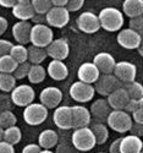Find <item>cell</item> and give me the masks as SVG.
Instances as JSON below:
<instances>
[{"mask_svg": "<svg viewBox=\"0 0 143 153\" xmlns=\"http://www.w3.org/2000/svg\"><path fill=\"white\" fill-rule=\"evenodd\" d=\"M99 22H100V28L105 30L108 32H118L121 31V27L124 26V14L119 9L108 6L100 10L98 14Z\"/></svg>", "mask_w": 143, "mask_h": 153, "instance_id": "1", "label": "cell"}, {"mask_svg": "<svg viewBox=\"0 0 143 153\" xmlns=\"http://www.w3.org/2000/svg\"><path fill=\"white\" fill-rule=\"evenodd\" d=\"M133 124L131 114L126 113L125 110H111L107 119V125L111 130L119 134L130 132V129Z\"/></svg>", "mask_w": 143, "mask_h": 153, "instance_id": "2", "label": "cell"}, {"mask_svg": "<svg viewBox=\"0 0 143 153\" xmlns=\"http://www.w3.org/2000/svg\"><path fill=\"white\" fill-rule=\"evenodd\" d=\"M72 145L77 151L81 152H88L92 151L96 145L97 140L93 134V131L90 130V127H83V129H77L72 134Z\"/></svg>", "mask_w": 143, "mask_h": 153, "instance_id": "3", "label": "cell"}, {"mask_svg": "<svg viewBox=\"0 0 143 153\" xmlns=\"http://www.w3.org/2000/svg\"><path fill=\"white\" fill-rule=\"evenodd\" d=\"M54 41V33L48 25H33L31 31V45L47 48Z\"/></svg>", "mask_w": 143, "mask_h": 153, "instance_id": "4", "label": "cell"}, {"mask_svg": "<svg viewBox=\"0 0 143 153\" xmlns=\"http://www.w3.org/2000/svg\"><path fill=\"white\" fill-rule=\"evenodd\" d=\"M12 103L17 107H23L26 108L27 105L34 103V98H36V92L32 88L31 85L23 83L19 85L14 88V91L10 93Z\"/></svg>", "mask_w": 143, "mask_h": 153, "instance_id": "5", "label": "cell"}, {"mask_svg": "<svg viewBox=\"0 0 143 153\" xmlns=\"http://www.w3.org/2000/svg\"><path fill=\"white\" fill-rule=\"evenodd\" d=\"M48 118V109L42 103H32L23 110V120L31 126L43 124Z\"/></svg>", "mask_w": 143, "mask_h": 153, "instance_id": "6", "label": "cell"}, {"mask_svg": "<svg viewBox=\"0 0 143 153\" xmlns=\"http://www.w3.org/2000/svg\"><path fill=\"white\" fill-rule=\"evenodd\" d=\"M70 97L77 103H87L93 99L96 90L93 85H88L81 81H76L70 87Z\"/></svg>", "mask_w": 143, "mask_h": 153, "instance_id": "7", "label": "cell"}, {"mask_svg": "<svg viewBox=\"0 0 143 153\" xmlns=\"http://www.w3.org/2000/svg\"><path fill=\"white\" fill-rule=\"evenodd\" d=\"M121 86L122 83L115 77L114 74L100 75L98 81L94 83V90H96V93L104 96V97H108L109 94H111L115 90H118Z\"/></svg>", "mask_w": 143, "mask_h": 153, "instance_id": "8", "label": "cell"}, {"mask_svg": "<svg viewBox=\"0 0 143 153\" xmlns=\"http://www.w3.org/2000/svg\"><path fill=\"white\" fill-rule=\"evenodd\" d=\"M77 27L87 34H93L100 30V22L97 14L92 11H84L77 17Z\"/></svg>", "mask_w": 143, "mask_h": 153, "instance_id": "9", "label": "cell"}, {"mask_svg": "<svg viewBox=\"0 0 143 153\" xmlns=\"http://www.w3.org/2000/svg\"><path fill=\"white\" fill-rule=\"evenodd\" d=\"M39 100L47 109H56L62 100V92L55 86H48L39 93Z\"/></svg>", "mask_w": 143, "mask_h": 153, "instance_id": "10", "label": "cell"}, {"mask_svg": "<svg viewBox=\"0 0 143 153\" xmlns=\"http://www.w3.org/2000/svg\"><path fill=\"white\" fill-rule=\"evenodd\" d=\"M114 75L121 83H128V82L136 81L137 68L131 61H125V60L119 61L116 62Z\"/></svg>", "mask_w": 143, "mask_h": 153, "instance_id": "11", "label": "cell"}, {"mask_svg": "<svg viewBox=\"0 0 143 153\" xmlns=\"http://www.w3.org/2000/svg\"><path fill=\"white\" fill-rule=\"evenodd\" d=\"M70 22V12L66 7H55L53 6L51 10L47 14V25L49 27L62 28Z\"/></svg>", "mask_w": 143, "mask_h": 153, "instance_id": "12", "label": "cell"}, {"mask_svg": "<svg viewBox=\"0 0 143 153\" xmlns=\"http://www.w3.org/2000/svg\"><path fill=\"white\" fill-rule=\"evenodd\" d=\"M47 54L53 60L64 61L70 54V45L65 38H58L54 39L47 48Z\"/></svg>", "mask_w": 143, "mask_h": 153, "instance_id": "13", "label": "cell"}, {"mask_svg": "<svg viewBox=\"0 0 143 153\" xmlns=\"http://www.w3.org/2000/svg\"><path fill=\"white\" fill-rule=\"evenodd\" d=\"M142 38L143 37L141 34L132 31L131 28H124L119 31L118 36H116V41H118L120 47L128 50H133V49H138L142 42Z\"/></svg>", "mask_w": 143, "mask_h": 153, "instance_id": "14", "label": "cell"}, {"mask_svg": "<svg viewBox=\"0 0 143 153\" xmlns=\"http://www.w3.org/2000/svg\"><path fill=\"white\" fill-rule=\"evenodd\" d=\"M72 110V129H83V127H88L92 120V115H90L89 109H87L82 104H76L71 107Z\"/></svg>", "mask_w": 143, "mask_h": 153, "instance_id": "15", "label": "cell"}, {"mask_svg": "<svg viewBox=\"0 0 143 153\" xmlns=\"http://www.w3.org/2000/svg\"><path fill=\"white\" fill-rule=\"evenodd\" d=\"M53 121L61 130L72 129V110L69 105H59L53 113Z\"/></svg>", "mask_w": 143, "mask_h": 153, "instance_id": "16", "label": "cell"}, {"mask_svg": "<svg viewBox=\"0 0 143 153\" xmlns=\"http://www.w3.org/2000/svg\"><path fill=\"white\" fill-rule=\"evenodd\" d=\"M100 71L98 70V68L92 62H83L81 64V66L77 70V77L79 81L88 83V85H93L98 81V79L100 77Z\"/></svg>", "mask_w": 143, "mask_h": 153, "instance_id": "17", "label": "cell"}, {"mask_svg": "<svg viewBox=\"0 0 143 153\" xmlns=\"http://www.w3.org/2000/svg\"><path fill=\"white\" fill-rule=\"evenodd\" d=\"M93 64L98 68L102 75H109V74H114V70L116 66V60L110 53L100 52L94 56Z\"/></svg>", "mask_w": 143, "mask_h": 153, "instance_id": "18", "label": "cell"}, {"mask_svg": "<svg viewBox=\"0 0 143 153\" xmlns=\"http://www.w3.org/2000/svg\"><path fill=\"white\" fill-rule=\"evenodd\" d=\"M32 26L27 21H17L14 26H12V36H14L15 41L17 44H28L31 43V31Z\"/></svg>", "mask_w": 143, "mask_h": 153, "instance_id": "19", "label": "cell"}, {"mask_svg": "<svg viewBox=\"0 0 143 153\" xmlns=\"http://www.w3.org/2000/svg\"><path fill=\"white\" fill-rule=\"evenodd\" d=\"M90 115L97 123H107V119L109 117V114L111 113V108L108 103L107 99H97L94 100L92 105H90Z\"/></svg>", "mask_w": 143, "mask_h": 153, "instance_id": "20", "label": "cell"}, {"mask_svg": "<svg viewBox=\"0 0 143 153\" xmlns=\"http://www.w3.org/2000/svg\"><path fill=\"white\" fill-rule=\"evenodd\" d=\"M12 15L19 21H32L36 12L32 6L31 0H17L16 5L12 7Z\"/></svg>", "mask_w": 143, "mask_h": 153, "instance_id": "21", "label": "cell"}, {"mask_svg": "<svg viewBox=\"0 0 143 153\" xmlns=\"http://www.w3.org/2000/svg\"><path fill=\"white\" fill-rule=\"evenodd\" d=\"M107 100L111 108V110H124L126 104L128 103L130 97L126 90L121 86L118 90H115L111 94L107 97Z\"/></svg>", "mask_w": 143, "mask_h": 153, "instance_id": "22", "label": "cell"}, {"mask_svg": "<svg viewBox=\"0 0 143 153\" xmlns=\"http://www.w3.org/2000/svg\"><path fill=\"white\" fill-rule=\"evenodd\" d=\"M47 74H48L49 77L53 79L54 81H64L69 75V69L64 61L51 60L48 64Z\"/></svg>", "mask_w": 143, "mask_h": 153, "instance_id": "23", "label": "cell"}, {"mask_svg": "<svg viewBox=\"0 0 143 153\" xmlns=\"http://www.w3.org/2000/svg\"><path fill=\"white\" fill-rule=\"evenodd\" d=\"M143 141L133 135H126L121 137L120 153H141Z\"/></svg>", "mask_w": 143, "mask_h": 153, "instance_id": "24", "label": "cell"}, {"mask_svg": "<svg viewBox=\"0 0 143 153\" xmlns=\"http://www.w3.org/2000/svg\"><path fill=\"white\" fill-rule=\"evenodd\" d=\"M122 14L130 19L143 16V0H125L122 3Z\"/></svg>", "mask_w": 143, "mask_h": 153, "instance_id": "25", "label": "cell"}, {"mask_svg": "<svg viewBox=\"0 0 143 153\" xmlns=\"http://www.w3.org/2000/svg\"><path fill=\"white\" fill-rule=\"evenodd\" d=\"M58 140H59V136L56 131L51 129H47V130H43L39 134V136H38V145L41 146L42 149H51L56 146Z\"/></svg>", "mask_w": 143, "mask_h": 153, "instance_id": "26", "label": "cell"}, {"mask_svg": "<svg viewBox=\"0 0 143 153\" xmlns=\"http://www.w3.org/2000/svg\"><path fill=\"white\" fill-rule=\"evenodd\" d=\"M90 130L93 131L96 140H97V145H104L108 138H109V127L104 123H93L90 125Z\"/></svg>", "mask_w": 143, "mask_h": 153, "instance_id": "27", "label": "cell"}, {"mask_svg": "<svg viewBox=\"0 0 143 153\" xmlns=\"http://www.w3.org/2000/svg\"><path fill=\"white\" fill-rule=\"evenodd\" d=\"M47 49L30 45L28 47V62L32 65H41V64L47 59Z\"/></svg>", "mask_w": 143, "mask_h": 153, "instance_id": "28", "label": "cell"}, {"mask_svg": "<svg viewBox=\"0 0 143 153\" xmlns=\"http://www.w3.org/2000/svg\"><path fill=\"white\" fill-rule=\"evenodd\" d=\"M10 55L17 64L28 61V48L22 44H14L10 50Z\"/></svg>", "mask_w": 143, "mask_h": 153, "instance_id": "29", "label": "cell"}, {"mask_svg": "<svg viewBox=\"0 0 143 153\" xmlns=\"http://www.w3.org/2000/svg\"><path fill=\"white\" fill-rule=\"evenodd\" d=\"M17 80L12 74H3L0 72V91L4 93H11L14 91Z\"/></svg>", "mask_w": 143, "mask_h": 153, "instance_id": "30", "label": "cell"}, {"mask_svg": "<svg viewBox=\"0 0 143 153\" xmlns=\"http://www.w3.org/2000/svg\"><path fill=\"white\" fill-rule=\"evenodd\" d=\"M122 87L128 93V97L131 99H141L143 97V85L138 81H132L128 83H122Z\"/></svg>", "mask_w": 143, "mask_h": 153, "instance_id": "31", "label": "cell"}, {"mask_svg": "<svg viewBox=\"0 0 143 153\" xmlns=\"http://www.w3.org/2000/svg\"><path fill=\"white\" fill-rule=\"evenodd\" d=\"M47 77V70L42 65H32L30 74H28V81L31 83H42Z\"/></svg>", "mask_w": 143, "mask_h": 153, "instance_id": "32", "label": "cell"}, {"mask_svg": "<svg viewBox=\"0 0 143 153\" xmlns=\"http://www.w3.org/2000/svg\"><path fill=\"white\" fill-rule=\"evenodd\" d=\"M21 138H22V132L19 126H12L4 130V141L12 146L17 145L21 141Z\"/></svg>", "mask_w": 143, "mask_h": 153, "instance_id": "33", "label": "cell"}, {"mask_svg": "<svg viewBox=\"0 0 143 153\" xmlns=\"http://www.w3.org/2000/svg\"><path fill=\"white\" fill-rule=\"evenodd\" d=\"M19 64L11 58L10 54L0 56V72L3 74H14Z\"/></svg>", "mask_w": 143, "mask_h": 153, "instance_id": "34", "label": "cell"}, {"mask_svg": "<svg viewBox=\"0 0 143 153\" xmlns=\"http://www.w3.org/2000/svg\"><path fill=\"white\" fill-rule=\"evenodd\" d=\"M16 123H17V118L12 113V110H5L0 113V127H3L4 130L12 126H16Z\"/></svg>", "mask_w": 143, "mask_h": 153, "instance_id": "35", "label": "cell"}, {"mask_svg": "<svg viewBox=\"0 0 143 153\" xmlns=\"http://www.w3.org/2000/svg\"><path fill=\"white\" fill-rule=\"evenodd\" d=\"M32 6L37 15H47L53 7L51 0H32Z\"/></svg>", "mask_w": 143, "mask_h": 153, "instance_id": "36", "label": "cell"}, {"mask_svg": "<svg viewBox=\"0 0 143 153\" xmlns=\"http://www.w3.org/2000/svg\"><path fill=\"white\" fill-rule=\"evenodd\" d=\"M31 66H32V64H30L28 61L22 62V64H19L17 68H16V70H15V72L12 74V75L15 76L16 80H23L24 77H28Z\"/></svg>", "mask_w": 143, "mask_h": 153, "instance_id": "37", "label": "cell"}, {"mask_svg": "<svg viewBox=\"0 0 143 153\" xmlns=\"http://www.w3.org/2000/svg\"><path fill=\"white\" fill-rule=\"evenodd\" d=\"M130 27L132 31L137 32L138 34H141L143 37V16H139V17H135V19H130Z\"/></svg>", "mask_w": 143, "mask_h": 153, "instance_id": "38", "label": "cell"}, {"mask_svg": "<svg viewBox=\"0 0 143 153\" xmlns=\"http://www.w3.org/2000/svg\"><path fill=\"white\" fill-rule=\"evenodd\" d=\"M12 105V99L11 96L7 93H1L0 94V111H5V110H11Z\"/></svg>", "mask_w": 143, "mask_h": 153, "instance_id": "39", "label": "cell"}, {"mask_svg": "<svg viewBox=\"0 0 143 153\" xmlns=\"http://www.w3.org/2000/svg\"><path fill=\"white\" fill-rule=\"evenodd\" d=\"M84 1L83 0H69V3L66 5V9L69 12H76L83 7Z\"/></svg>", "mask_w": 143, "mask_h": 153, "instance_id": "40", "label": "cell"}, {"mask_svg": "<svg viewBox=\"0 0 143 153\" xmlns=\"http://www.w3.org/2000/svg\"><path fill=\"white\" fill-rule=\"evenodd\" d=\"M12 45H14V44H12L10 41L1 39V38H0V56H4V55L10 54V50H11Z\"/></svg>", "mask_w": 143, "mask_h": 153, "instance_id": "41", "label": "cell"}, {"mask_svg": "<svg viewBox=\"0 0 143 153\" xmlns=\"http://www.w3.org/2000/svg\"><path fill=\"white\" fill-rule=\"evenodd\" d=\"M130 135H133V136H137L141 138L143 136V124L133 123L131 129H130Z\"/></svg>", "mask_w": 143, "mask_h": 153, "instance_id": "42", "label": "cell"}, {"mask_svg": "<svg viewBox=\"0 0 143 153\" xmlns=\"http://www.w3.org/2000/svg\"><path fill=\"white\" fill-rule=\"evenodd\" d=\"M138 108H139V105H138V100H137V99H131V98H130L128 103L126 104V107H125L124 110H125L126 113H128V114H132V113H135Z\"/></svg>", "mask_w": 143, "mask_h": 153, "instance_id": "43", "label": "cell"}, {"mask_svg": "<svg viewBox=\"0 0 143 153\" xmlns=\"http://www.w3.org/2000/svg\"><path fill=\"white\" fill-rule=\"evenodd\" d=\"M42 148L38 143H28L22 149V153H41Z\"/></svg>", "mask_w": 143, "mask_h": 153, "instance_id": "44", "label": "cell"}, {"mask_svg": "<svg viewBox=\"0 0 143 153\" xmlns=\"http://www.w3.org/2000/svg\"><path fill=\"white\" fill-rule=\"evenodd\" d=\"M0 153H15V148L12 145L1 141L0 142Z\"/></svg>", "mask_w": 143, "mask_h": 153, "instance_id": "45", "label": "cell"}, {"mask_svg": "<svg viewBox=\"0 0 143 153\" xmlns=\"http://www.w3.org/2000/svg\"><path fill=\"white\" fill-rule=\"evenodd\" d=\"M120 146H121V138L114 140L109 147V153H120Z\"/></svg>", "mask_w": 143, "mask_h": 153, "instance_id": "46", "label": "cell"}, {"mask_svg": "<svg viewBox=\"0 0 143 153\" xmlns=\"http://www.w3.org/2000/svg\"><path fill=\"white\" fill-rule=\"evenodd\" d=\"M131 117H132V120L133 123H137V124H143V109L138 108L135 113L131 114Z\"/></svg>", "mask_w": 143, "mask_h": 153, "instance_id": "47", "label": "cell"}, {"mask_svg": "<svg viewBox=\"0 0 143 153\" xmlns=\"http://www.w3.org/2000/svg\"><path fill=\"white\" fill-rule=\"evenodd\" d=\"M34 25H47V15H34L32 19Z\"/></svg>", "mask_w": 143, "mask_h": 153, "instance_id": "48", "label": "cell"}, {"mask_svg": "<svg viewBox=\"0 0 143 153\" xmlns=\"http://www.w3.org/2000/svg\"><path fill=\"white\" fill-rule=\"evenodd\" d=\"M7 27H9L7 20H6L5 17H3V16H0V37H1V36L6 32Z\"/></svg>", "mask_w": 143, "mask_h": 153, "instance_id": "49", "label": "cell"}, {"mask_svg": "<svg viewBox=\"0 0 143 153\" xmlns=\"http://www.w3.org/2000/svg\"><path fill=\"white\" fill-rule=\"evenodd\" d=\"M17 0H0V6L6 7V9H12L16 5Z\"/></svg>", "mask_w": 143, "mask_h": 153, "instance_id": "50", "label": "cell"}, {"mask_svg": "<svg viewBox=\"0 0 143 153\" xmlns=\"http://www.w3.org/2000/svg\"><path fill=\"white\" fill-rule=\"evenodd\" d=\"M69 0H51V4L55 7H66Z\"/></svg>", "mask_w": 143, "mask_h": 153, "instance_id": "51", "label": "cell"}, {"mask_svg": "<svg viewBox=\"0 0 143 153\" xmlns=\"http://www.w3.org/2000/svg\"><path fill=\"white\" fill-rule=\"evenodd\" d=\"M138 54L143 58V38H142V42H141V44H139V47H138Z\"/></svg>", "mask_w": 143, "mask_h": 153, "instance_id": "52", "label": "cell"}, {"mask_svg": "<svg viewBox=\"0 0 143 153\" xmlns=\"http://www.w3.org/2000/svg\"><path fill=\"white\" fill-rule=\"evenodd\" d=\"M1 141H4V129L0 127V142Z\"/></svg>", "mask_w": 143, "mask_h": 153, "instance_id": "53", "label": "cell"}, {"mask_svg": "<svg viewBox=\"0 0 143 153\" xmlns=\"http://www.w3.org/2000/svg\"><path fill=\"white\" fill-rule=\"evenodd\" d=\"M138 105H139L141 109H143V97L141 99H138Z\"/></svg>", "mask_w": 143, "mask_h": 153, "instance_id": "54", "label": "cell"}, {"mask_svg": "<svg viewBox=\"0 0 143 153\" xmlns=\"http://www.w3.org/2000/svg\"><path fill=\"white\" fill-rule=\"evenodd\" d=\"M41 153H54L53 151H50V149H42Z\"/></svg>", "mask_w": 143, "mask_h": 153, "instance_id": "55", "label": "cell"}, {"mask_svg": "<svg viewBox=\"0 0 143 153\" xmlns=\"http://www.w3.org/2000/svg\"><path fill=\"white\" fill-rule=\"evenodd\" d=\"M141 153H143V143H142V148H141Z\"/></svg>", "mask_w": 143, "mask_h": 153, "instance_id": "56", "label": "cell"}, {"mask_svg": "<svg viewBox=\"0 0 143 153\" xmlns=\"http://www.w3.org/2000/svg\"><path fill=\"white\" fill-rule=\"evenodd\" d=\"M97 153H108V152H97Z\"/></svg>", "mask_w": 143, "mask_h": 153, "instance_id": "57", "label": "cell"}, {"mask_svg": "<svg viewBox=\"0 0 143 153\" xmlns=\"http://www.w3.org/2000/svg\"><path fill=\"white\" fill-rule=\"evenodd\" d=\"M0 113H1V111H0Z\"/></svg>", "mask_w": 143, "mask_h": 153, "instance_id": "58", "label": "cell"}]
</instances>
